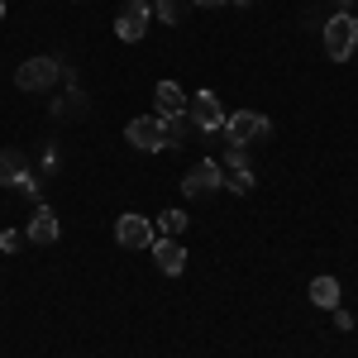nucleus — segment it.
<instances>
[{
  "mask_svg": "<svg viewBox=\"0 0 358 358\" xmlns=\"http://www.w3.org/2000/svg\"><path fill=\"white\" fill-rule=\"evenodd\" d=\"M320 34H325V57L330 62H349L358 53V15H330Z\"/></svg>",
  "mask_w": 358,
  "mask_h": 358,
  "instance_id": "f257e3e1",
  "label": "nucleus"
},
{
  "mask_svg": "<svg viewBox=\"0 0 358 358\" xmlns=\"http://www.w3.org/2000/svg\"><path fill=\"white\" fill-rule=\"evenodd\" d=\"M273 134V120L258 110H234L224 115V138L229 143H239V148H248V143H263V138Z\"/></svg>",
  "mask_w": 358,
  "mask_h": 358,
  "instance_id": "f03ea898",
  "label": "nucleus"
},
{
  "mask_svg": "<svg viewBox=\"0 0 358 358\" xmlns=\"http://www.w3.org/2000/svg\"><path fill=\"white\" fill-rule=\"evenodd\" d=\"M62 82V62L57 57H29V62H20L15 67V86L20 91H48V86H57Z\"/></svg>",
  "mask_w": 358,
  "mask_h": 358,
  "instance_id": "7ed1b4c3",
  "label": "nucleus"
},
{
  "mask_svg": "<svg viewBox=\"0 0 358 358\" xmlns=\"http://www.w3.org/2000/svg\"><path fill=\"white\" fill-rule=\"evenodd\" d=\"M153 29V5L148 0H124V10L115 15V38L120 43H138Z\"/></svg>",
  "mask_w": 358,
  "mask_h": 358,
  "instance_id": "20e7f679",
  "label": "nucleus"
},
{
  "mask_svg": "<svg viewBox=\"0 0 358 358\" xmlns=\"http://www.w3.org/2000/svg\"><path fill=\"white\" fill-rule=\"evenodd\" d=\"M187 120H192V129L201 134H220L224 129V106L215 91H196L192 101H187Z\"/></svg>",
  "mask_w": 358,
  "mask_h": 358,
  "instance_id": "39448f33",
  "label": "nucleus"
},
{
  "mask_svg": "<svg viewBox=\"0 0 358 358\" xmlns=\"http://www.w3.org/2000/svg\"><path fill=\"white\" fill-rule=\"evenodd\" d=\"M224 187V163H215V158H201V163L182 177V192L187 196H210Z\"/></svg>",
  "mask_w": 358,
  "mask_h": 358,
  "instance_id": "423d86ee",
  "label": "nucleus"
},
{
  "mask_svg": "<svg viewBox=\"0 0 358 358\" xmlns=\"http://www.w3.org/2000/svg\"><path fill=\"white\" fill-rule=\"evenodd\" d=\"M124 138L134 143L138 153H158V148H167L163 120H158V115H138V120H129V124H124Z\"/></svg>",
  "mask_w": 358,
  "mask_h": 358,
  "instance_id": "0eeeda50",
  "label": "nucleus"
},
{
  "mask_svg": "<svg viewBox=\"0 0 358 358\" xmlns=\"http://www.w3.org/2000/svg\"><path fill=\"white\" fill-rule=\"evenodd\" d=\"M115 244L120 248H148L153 244V224L143 220V215H134V210L120 215V220H115Z\"/></svg>",
  "mask_w": 358,
  "mask_h": 358,
  "instance_id": "6e6552de",
  "label": "nucleus"
},
{
  "mask_svg": "<svg viewBox=\"0 0 358 358\" xmlns=\"http://www.w3.org/2000/svg\"><path fill=\"white\" fill-rule=\"evenodd\" d=\"M24 239L29 244H38V248H48V244H57V215L38 201L34 206V215H29V224H24Z\"/></svg>",
  "mask_w": 358,
  "mask_h": 358,
  "instance_id": "1a4fd4ad",
  "label": "nucleus"
},
{
  "mask_svg": "<svg viewBox=\"0 0 358 358\" xmlns=\"http://www.w3.org/2000/svg\"><path fill=\"white\" fill-rule=\"evenodd\" d=\"M153 263H158V273H167V277H177L182 268H187V248L177 244V239H153Z\"/></svg>",
  "mask_w": 358,
  "mask_h": 358,
  "instance_id": "9d476101",
  "label": "nucleus"
},
{
  "mask_svg": "<svg viewBox=\"0 0 358 358\" xmlns=\"http://www.w3.org/2000/svg\"><path fill=\"white\" fill-rule=\"evenodd\" d=\"M153 101H158L153 115H187V91H182L177 82H158L153 86Z\"/></svg>",
  "mask_w": 358,
  "mask_h": 358,
  "instance_id": "9b49d317",
  "label": "nucleus"
},
{
  "mask_svg": "<svg viewBox=\"0 0 358 358\" xmlns=\"http://www.w3.org/2000/svg\"><path fill=\"white\" fill-rule=\"evenodd\" d=\"M24 172H29L24 153H15V148H0V187H15Z\"/></svg>",
  "mask_w": 358,
  "mask_h": 358,
  "instance_id": "f8f14e48",
  "label": "nucleus"
},
{
  "mask_svg": "<svg viewBox=\"0 0 358 358\" xmlns=\"http://www.w3.org/2000/svg\"><path fill=\"white\" fill-rule=\"evenodd\" d=\"M339 296H344V292H339V282H334V277H315V282H310V301L320 306V310H334Z\"/></svg>",
  "mask_w": 358,
  "mask_h": 358,
  "instance_id": "ddd939ff",
  "label": "nucleus"
},
{
  "mask_svg": "<svg viewBox=\"0 0 358 358\" xmlns=\"http://www.w3.org/2000/svg\"><path fill=\"white\" fill-rule=\"evenodd\" d=\"M53 115H57V120H82V115H86V91H77V86H72L67 96H57V101H53Z\"/></svg>",
  "mask_w": 358,
  "mask_h": 358,
  "instance_id": "4468645a",
  "label": "nucleus"
},
{
  "mask_svg": "<svg viewBox=\"0 0 358 358\" xmlns=\"http://www.w3.org/2000/svg\"><path fill=\"white\" fill-rule=\"evenodd\" d=\"M158 120H163V138H167V148H172V143H182V138L192 134V120H187V115H158Z\"/></svg>",
  "mask_w": 358,
  "mask_h": 358,
  "instance_id": "2eb2a0df",
  "label": "nucleus"
},
{
  "mask_svg": "<svg viewBox=\"0 0 358 358\" xmlns=\"http://www.w3.org/2000/svg\"><path fill=\"white\" fill-rule=\"evenodd\" d=\"M187 224H192V215H187V210H177V206L158 215V229H163L167 239H177V234H187Z\"/></svg>",
  "mask_w": 358,
  "mask_h": 358,
  "instance_id": "dca6fc26",
  "label": "nucleus"
},
{
  "mask_svg": "<svg viewBox=\"0 0 358 358\" xmlns=\"http://www.w3.org/2000/svg\"><path fill=\"white\" fill-rule=\"evenodd\" d=\"M182 10H187V0H153V20H163V24H177Z\"/></svg>",
  "mask_w": 358,
  "mask_h": 358,
  "instance_id": "f3484780",
  "label": "nucleus"
},
{
  "mask_svg": "<svg viewBox=\"0 0 358 358\" xmlns=\"http://www.w3.org/2000/svg\"><path fill=\"white\" fill-rule=\"evenodd\" d=\"M224 187H229L234 196H248V192H253V167H239V172H229V177H224Z\"/></svg>",
  "mask_w": 358,
  "mask_h": 358,
  "instance_id": "a211bd4d",
  "label": "nucleus"
},
{
  "mask_svg": "<svg viewBox=\"0 0 358 358\" xmlns=\"http://www.w3.org/2000/svg\"><path fill=\"white\" fill-rule=\"evenodd\" d=\"M29 239H24V229H0V253H20Z\"/></svg>",
  "mask_w": 358,
  "mask_h": 358,
  "instance_id": "6ab92c4d",
  "label": "nucleus"
},
{
  "mask_svg": "<svg viewBox=\"0 0 358 358\" xmlns=\"http://www.w3.org/2000/svg\"><path fill=\"white\" fill-rule=\"evenodd\" d=\"M15 187H20V192H24L29 201H38V187H43V182H38V177H34V172H24V177H20V182H15Z\"/></svg>",
  "mask_w": 358,
  "mask_h": 358,
  "instance_id": "aec40b11",
  "label": "nucleus"
},
{
  "mask_svg": "<svg viewBox=\"0 0 358 358\" xmlns=\"http://www.w3.org/2000/svg\"><path fill=\"white\" fill-rule=\"evenodd\" d=\"M330 315H334V330H339V334H349V330H354V315H349L344 306H334Z\"/></svg>",
  "mask_w": 358,
  "mask_h": 358,
  "instance_id": "412c9836",
  "label": "nucleus"
},
{
  "mask_svg": "<svg viewBox=\"0 0 358 358\" xmlns=\"http://www.w3.org/2000/svg\"><path fill=\"white\" fill-rule=\"evenodd\" d=\"M192 5H224V0H192Z\"/></svg>",
  "mask_w": 358,
  "mask_h": 358,
  "instance_id": "4be33fe9",
  "label": "nucleus"
},
{
  "mask_svg": "<svg viewBox=\"0 0 358 358\" xmlns=\"http://www.w3.org/2000/svg\"><path fill=\"white\" fill-rule=\"evenodd\" d=\"M0 20H5V0H0Z\"/></svg>",
  "mask_w": 358,
  "mask_h": 358,
  "instance_id": "5701e85b",
  "label": "nucleus"
}]
</instances>
